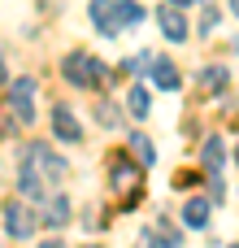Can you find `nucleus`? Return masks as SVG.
Wrapping results in <instances>:
<instances>
[{"mask_svg": "<svg viewBox=\"0 0 239 248\" xmlns=\"http://www.w3.org/2000/svg\"><path fill=\"white\" fill-rule=\"evenodd\" d=\"M61 70H65V78H70L74 87H96V83L109 78L105 61H96V57H87V52H70V57L61 61Z\"/></svg>", "mask_w": 239, "mask_h": 248, "instance_id": "obj_1", "label": "nucleus"}, {"mask_svg": "<svg viewBox=\"0 0 239 248\" xmlns=\"http://www.w3.org/2000/svg\"><path fill=\"white\" fill-rule=\"evenodd\" d=\"M22 161H26V166H35V170L44 174V183H48V187L65 179V161H61V157H57V153H52L48 144H39V140H35V144H26Z\"/></svg>", "mask_w": 239, "mask_h": 248, "instance_id": "obj_2", "label": "nucleus"}, {"mask_svg": "<svg viewBox=\"0 0 239 248\" xmlns=\"http://www.w3.org/2000/svg\"><path fill=\"white\" fill-rule=\"evenodd\" d=\"M4 235H9V240H30V235H35V214H30L22 201H9V205H4Z\"/></svg>", "mask_w": 239, "mask_h": 248, "instance_id": "obj_3", "label": "nucleus"}, {"mask_svg": "<svg viewBox=\"0 0 239 248\" xmlns=\"http://www.w3.org/2000/svg\"><path fill=\"white\" fill-rule=\"evenodd\" d=\"M9 109H13L22 122H35V78L9 83Z\"/></svg>", "mask_w": 239, "mask_h": 248, "instance_id": "obj_4", "label": "nucleus"}, {"mask_svg": "<svg viewBox=\"0 0 239 248\" xmlns=\"http://www.w3.org/2000/svg\"><path fill=\"white\" fill-rule=\"evenodd\" d=\"M157 26H161V31H165V39H174V44H183V39H187V31H192V26H187V17L179 13V4H161V9H157Z\"/></svg>", "mask_w": 239, "mask_h": 248, "instance_id": "obj_5", "label": "nucleus"}, {"mask_svg": "<svg viewBox=\"0 0 239 248\" xmlns=\"http://www.w3.org/2000/svg\"><path fill=\"white\" fill-rule=\"evenodd\" d=\"M52 135L65 140V144H78V140H83V126H78V118L70 113V105H52Z\"/></svg>", "mask_w": 239, "mask_h": 248, "instance_id": "obj_6", "label": "nucleus"}, {"mask_svg": "<svg viewBox=\"0 0 239 248\" xmlns=\"http://www.w3.org/2000/svg\"><path fill=\"white\" fill-rule=\"evenodd\" d=\"M17 192L26 196V201H44V192H48V183H44V174L35 170V166H17Z\"/></svg>", "mask_w": 239, "mask_h": 248, "instance_id": "obj_7", "label": "nucleus"}, {"mask_svg": "<svg viewBox=\"0 0 239 248\" xmlns=\"http://www.w3.org/2000/svg\"><path fill=\"white\" fill-rule=\"evenodd\" d=\"M91 22L105 39H113L122 26H118V13H113V0H91Z\"/></svg>", "mask_w": 239, "mask_h": 248, "instance_id": "obj_8", "label": "nucleus"}, {"mask_svg": "<svg viewBox=\"0 0 239 248\" xmlns=\"http://www.w3.org/2000/svg\"><path fill=\"white\" fill-rule=\"evenodd\" d=\"M209 209H213V205H209L205 196H192V201L183 205V227H192V231H205V227H209Z\"/></svg>", "mask_w": 239, "mask_h": 248, "instance_id": "obj_9", "label": "nucleus"}, {"mask_svg": "<svg viewBox=\"0 0 239 248\" xmlns=\"http://www.w3.org/2000/svg\"><path fill=\"white\" fill-rule=\"evenodd\" d=\"M148 78H152V83H157L161 92H179V74H174V65H170L165 57L148 65Z\"/></svg>", "mask_w": 239, "mask_h": 248, "instance_id": "obj_10", "label": "nucleus"}, {"mask_svg": "<svg viewBox=\"0 0 239 248\" xmlns=\"http://www.w3.org/2000/svg\"><path fill=\"white\" fill-rule=\"evenodd\" d=\"M126 113H131V118H139V122H144V118L152 113V100H148V87H131V92H126Z\"/></svg>", "mask_w": 239, "mask_h": 248, "instance_id": "obj_11", "label": "nucleus"}, {"mask_svg": "<svg viewBox=\"0 0 239 248\" xmlns=\"http://www.w3.org/2000/svg\"><path fill=\"white\" fill-rule=\"evenodd\" d=\"M113 187H118V192H122V187H131V192L139 187V170H135L131 161H122V157L113 161Z\"/></svg>", "mask_w": 239, "mask_h": 248, "instance_id": "obj_12", "label": "nucleus"}, {"mask_svg": "<svg viewBox=\"0 0 239 248\" xmlns=\"http://www.w3.org/2000/svg\"><path fill=\"white\" fill-rule=\"evenodd\" d=\"M126 144H131V153L139 157V166H152V161H157V148H152V140H148V135H139V131H135V135H126Z\"/></svg>", "mask_w": 239, "mask_h": 248, "instance_id": "obj_13", "label": "nucleus"}, {"mask_svg": "<svg viewBox=\"0 0 239 248\" xmlns=\"http://www.w3.org/2000/svg\"><path fill=\"white\" fill-rule=\"evenodd\" d=\"M113 13H118V26H139L144 22V9L135 0H113Z\"/></svg>", "mask_w": 239, "mask_h": 248, "instance_id": "obj_14", "label": "nucleus"}, {"mask_svg": "<svg viewBox=\"0 0 239 248\" xmlns=\"http://www.w3.org/2000/svg\"><path fill=\"white\" fill-rule=\"evenodd\" d=\"M44 222H48V227H65V222H70V201H65V196H52Z\"/></svg>", "mask_w": 239, "mask_h": 248, "instance_id": "obj_15", "label": "nucleus"}, {"mask_svg": "<svg viewBox=\"0 0 239 248\" xmlns=\"http://www.w3.org/2000/svg\"><path fill=\"white\" fill-rule=\"evenodd\" d=\"M200 161H205V170H209V174H218V170H222V140H205Z\"/></svg>", "mask_w": 239, "mask_h": 248, "instance_id": "obj_16", "label": "nucleus"}, {"mask_svg": "<svg viewBox=\"0 0 239 248\" xmlns=\"http://www.w3.org/2000/svg\"><path fill=\"white\" fill-rule=\"evenodd\" d=\"M200 87H205V92H222V87H226V70H222V65H209V70L200 74Z\"/></svg>", "mask_w": 239, "mask_h": 248, "instance_id": "obj_17", "label": "nucleus"}, {"mask_svg": "<svg viewBox=\"0 0 239 248\" xmlns=\"http://www.w3.org/2000/svg\"><path fill=\"white\" fill-rule=\"evenodd\" d=\"M157 235L165 240V248H179V244H183V235H179V231H174L170 222H157Z\"/></svg>", "mask_w": 239, "mask_h": 248, "instance_id": "obj_18", "label": "nucleus"}, {"mask_svg": "<svg viewBox=\"0 0 239 248\" xmlns=\"http://www.w3.org/2000/svg\"><path fill=\"white\" fill-rule=\"evenodd\" d=\"M213 26H218V9L209 4V9H205V17H200V35H209Z\"/></svg>", "mask_w": 239, "mask_h": 248, "instance_id": "obj_19", "label": "nucleus"}, {"mask_svg": "<svg viewBox=\"0 0 239 248\" xmlns=\"http://www.w3.org/2000/svg\"><path fill=\"white\" fill-rule=\"evenodd\" d=\"M96 118H100L105 126H118V109H113V105H100V109H96Z\"/></svg>", "mask_w": 239, "mask_h": 248, "instance_id": "obj_20", "label": "nucleus"}, {"mask_svg": "<svg viewBox=\"0 0 239 248\" xmlns=\"http://www.w3.org/2000/svg\"><path fill=\"white\" fill-rule=\"evenodd\" d=\"M39 248H65V244H61V240H48V244H39Z\"/></svg>", "mask_w": 239, "mask_h": 248, "instance_id": "obj_21", "label": "nucleus"}, {"mask_svg": "<svg viewBox=\"0 0 239 248\" xmlns=\"http://www.w3.org/2000/svg\"><path fill=\"white\" fill-rule=\"evenodd\" d=\"M170 4H179V9H183V4H196V0H170Z\"/></svg>", "mask_w": 239, "mask_h": 248, "instance_id": "obj_22", "label": "nucleus"}, {"mask_svg": "<svg viewBox=\"0 0 239 248\" xmlns=\"http://www.w3.org/2000/svg\"><path fill=\"white\" fill-rule=\"evenodd\" d=\"M231 13H235V17H239V0H231Z\"/></svg>", "mask_w": 239, "mask_h": 248, "instance_id": "obj_23", "label": "nucleus"}, {"mask_svg": "<svg viewBox=\"0 0 239 248\" xmlns=\"http://www.w3.org/2000/svg\"><path fill=\"white\" fill-rule=\"evenodd\" d=\"M87 248H105V244H87Z\"/></svg>", "mask_w": 239, "mask_h": 248, "instance_id": "obj_24", "label": "nucleus"}, {"mask_svg": "<svg viewBox=\"0 0 239 248\" xmlns=\"http://www.w3.org/2000/svg\"><path fill=\"white\" fill-rule=\"evenodd\" d=\"M235 161H239V148H235Z\"/></svg>", "mask_w": 239, "mask_h": 248, "instance_id": "obj_25", "label": "nucleus"}, {"mask_svg": "<svg viewBox=\"0 0 239 248\" xmlns=\"http://www.w3.org/2000/svg\"><path fill=\"white\" fill-rule=\"evenodd\" d=\"M231 248H239V244H231Z\"/></svg>", "mask_w": 239, "mask_h": 248, "instance_id": "obj_26", "label": "nucleus"}]
</instances>
